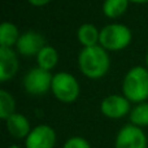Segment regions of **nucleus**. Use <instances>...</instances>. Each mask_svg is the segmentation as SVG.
Listing matches in <instances>:
<instances>
[{
    "label": "nucleus",
    "mask_w": 148,
    "mask_h": 148,
    "mask_svg": "<svg viewBox=\"0 0 148 148\" xmlns=\"http://www.w3.org/2000/svg\"><path fill=\"white\" fill-rule=\"evenodd\" d=\"M78 69L88 79H100L107 75L110 68V57L100 44L84 47L78 55Z\"/></svg>",
    "instance_id": "f257e3e1"
},
{
    "label": "nucleus",
    "mask_w": 148,
    "mask_h": 148,
    "mask_svg": "<svg viewBox=\"0 0 148 148\" xmlns=\"http://www.w3.org/2000/svg\"><path fill=\"white\" fill-rule=\"evenodd\" d=\"M122 94L131 103H143L148 99V69L147 66H134L122 79Z\"/></svg>",
    "instance_id": "f03ea898"
},
{
    "label": "nucleus",
    "mask_w": 148,
    "mask_h": 148,
    "mask_svg": "<svg viewBox=\"0 0 148 148\" xmlns=\"http://www.w3.org/2000/svg\"><path fill=\"white\" fill-rule=\"evenodd\" d=\"M133 40V33L123 23H108L100 29L99 44L108 52H117L127 48Z\"/></svg>",
    "instance_id": "7ed1b4c3"
},
{
    "label": "nucleus",
    "mask_w": 148,
    "mask_h": 148,
    "mask_svg": "<svg viewBox=\"0 0 148 148\" xmlns=\"http://www.w3.org/2000/svg\"><path fill=\"white\" fill-rule=\"evenodd\" d=\"M51 91L59 101L64 104H70L78 99L81 94V86L73 74L60 72L53 75Z\"/></svg>",
    "instance_id": "20e7f679"
},
{
    "label": "nucleus",
    "mask_w": 148,
    "mask_h": 148,
    "mask_svg": "<svg viewBox=\"0 0 148 148\" xmlns=\"http://www.w3.org/2000/svg\"><path fill=\"white\" fill-rule=\"evenodd\" d=\"M53 75L49 70L36 66L30 69L23 75L22 84L25 91L31 96H42L51 91Z\"/></svg>",
    "instance_id": "39448f33"
},
{
    "label": "nucleus",
    "mask_w": 148,
    "mask_h": 148,
    "mask_svg": "<svg viewBox=\"0 0 148 148\" xmlns=\"http://www.w3.org/2000/svg\"><path fill=\"white\" fill-rule=\"evenodd\" d=\"M131 101L123 94H112L105 96L100 103V112L110 120H121L130 114Z\"/></svg>",
    "instance_id": "423d86ee"
},
{
    "label": "nucleus",
    "mask_w": 148,
    "mask_h": 148,
    "mask_svg": "<svg viewBox=\"0 0 148 148\" xmlns=\"http://www.w3.org/2000/svg\"><path fill=\"white\" fill-rule=\"evenodd\" d=\"M114 148H148V140L143 129L133 123L122 126L114 139Z\"/></svg>",
    "instance_id": "0eeeda50"
},
{
    "label": "nucleus",
    "mask_w": 148,
    "mask_h": 148,
    "mask_svg": "<svg viewBox=\"0 0 148 148\" xmlns=\"http://www.w3.org/2000/svg\"><path fill=\"white\" fill-rule=\"evenodd\" d=\"M56 142V131L49 125L42 123L31 129L25 139V148H55Z\"/></svg>",
    "instance_id": "6e6552de"
},
{
    "label": "nucleus",
    "mask_w": 148,
    "mask_h": 148,
    "mask_svg": "<svg viewBox=\"0 0 148 148\" xmlns=\"http://www.w3.org/2000/svg\"><path fill=\"white\" fill-rule=\"evenodd\" d=\"M46 46V39L40 33L34 30H27L20 35L16 51L23 57H33L40 52V49Z\"/></svg>",
    "instance_id": "1a4fd4ad"
},
{
    "label": "nucleus",
    "mask_w": 148,
    "mask_h": 148,
    "mask_svg": "<svg viewBox=\"0 0 148 148\" xmlns=\"http://www.w3.org/2000/svg\"><path fill=\"white\" fill-rule=\"evenodd\" d=\"M20 64H18V53L13 48L0 47V81L7 82L17 74Z\"/></svg>",
    "instance_id": "9d476101"
},
{
    "label": "nucleus",
    "mask_w": 148,
    "mask_h": 148,
    "mask_svg": "<svg viewBox=\"0 0 148 148\" xmlns=\"http://www.w3.org/2000/svg\"><path fill=\"white\" fill-rule=\"evenodd\" d=\"M4 122H5V129H7L8 134L13 139H17V140H21V139L25 140L27 138V135L30 134L31 129H33L30 125V121L22 113H17V112L13 113Z\"/></svg>",
    "instance_id": "9b49d317"
},
{
    "label": "nucleus",
    "mask_w": 148,
    "mask_h": 148,
    "mask_svg": "<svg viewBox=\"0 0 148 148\" xmlns=\"http://www.w3.org/2000/svg\"><path fill=\"white\" fill-rule=\"evenodd\" d=\"M77 39L82 48L97 46L100 42V30L92 23H83L77 30Z\"/></svg>",
    "instance_id": "f8f14e48"
},
{
    "label": "nucleus",
    "mask_w": 148,
    "mask_h": 148,
    "mask_svg": "<svg viewBox=\"0 0 148 148\" xmlns=\"http://www.w3.org/2000/svg\"><path fill=\"white\" fill-rule=\"evenodd\" d=\"M20 35L21 33L14 23L4 21L0 25V47H7V48L16 47Z\"/></svg>",
    "instance_id": "ddd939ff"
},
{
    "label": "nucleus",
    "mask_w": 148,
    "mask_h": 148,
    "mask_svg": "<svg viewBox=\"0 0 148 148\" xmlns=\"http://www.w3.org/2000/svg\"><path fill=\"white\" fill-rule=\"evenodd\" d=\"M35 59H36V64H38L39 68L51 72L59 64V52L52 46H47L46 44L40 49V52L35 56Z\"/></svg>",
    "instance_id": "4468645a"
},
{
    "label": "nucleus",
    "mask_w": 148,
    "mask_h": 148,
    "mask_svg": "<svg viewBox=\"0 0 148 148\" xmlns=\"http://www.w3.org/2000/svg\"><path fill=\"white\" fill-rule=\"evenodd\" d=\"M130 1L129 0H104L103 1V14L109 20L120 18L126 13Z\"/></svg>",
    "instance_id": "2eb2a0df"
},
{
    "label": "nucleus",
    "mask_w": 148,
    "mask_h": 148,
    "mask_svg": "<svg viewBox=\"0 0 148 148\" xmlns=\"http://www.w3.org/2000/svg\"><path fill=\"white\" fill-rule=\"evenodd\" d=\"M130 123L139 127L144 129L148 126V101L138 103L135 107L131 108L130 114H129Z\"/></svg>",
    "instance_id": "dca6fc26"
},
{
    "label": "nucleus",
    "mask_w": 148,
    "mask_h": 148,
    "mask_svg": "<svg viewBox=\"0 0 148 148\" xmlns=\"http://www.w3.org/2000/svg\"><path fill=\"white\" fill-rule=\"evenodd\" d=\"M16 113V100L7 90H0V118L5 121Z\"/></svg>",
    "instance_id": "f3484780"
},
{
    "label": "nucleus",
    "mask_w": 148,
    "mask_h": 148,
    "mask_svg": "<svg viewBox=\"0 0 148 148\" xmlns=\"http://www.w3.org/2000/svg\"><path fill=\"white\" fill-rule=\"evenodd\" d=\"M62 148H92V147L88 143V140L84 139L83 136L75 135V136H70L64 143Z\"/></svg>",
    "instance_id": "a211bd4d"
},
{
    "label": "nucleus",
    "mask_w": 148,
    "mask_h": 148,
    "mask_svg": "<svg viewBox=\"0 0 148 148\" xmlns=\"http://www.w3.org/2000/svg\"><path fill=\"white\" fill-rule=\"evenodd\" d=\"M49 1H51V0H27V3L30 5H33V7H38V8L49 4Z\"/></svg>",
    "instance_id": "6ab92c4d"
},
{
    "label": "nucleus",
    "mask_w": 148,
    "mask_h": 148,
    "mask_svg": "<svg viewBox=\"0 0 148 148\" xmlns=\"http://www.w3.org/2000/svg\"><path fill=\"white\" fill-rule=\"evenodd\" d=\"M129 1L133 4H147L148 0H129Z\"/></svg>",
    "instance_id": "aec40b11"
},
{
    "label": "nucleus",
    "mask_w": 148,
    "mask_h": 148,
    "mask_svg": "<svg viewBox=\"0 0 148 148\" xmlns=\"http://www.w3.org/2000/svg\"><path fill=\"white\" fill-rule=\"evenodd\" d=\"M8 148H21V147L18 146V144H12V146H9Z\"/></svg>",
    "instance_id": "412c9836"
},
{
    "label": "nucleus",
    "mask_w": 148,
    "mask_h": 148,
    "mask_svg": "<svg viewBox=\"0 0 148 148\" xmlns=\"http://www.w3.org/2000/svg\"><path fill=\"white\" fill-rule=\"evenodd\" d=\"M146 66H147V69H148V52H147V56H146Z\"/></svg>",
    "instance_id": "4be33fe9"
}]
</instances>
